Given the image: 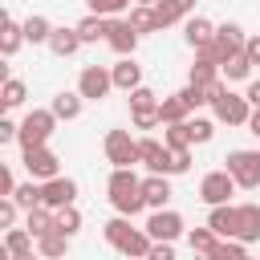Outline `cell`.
Returning a JSON list of instances; mask_svg holds the SVG:
<instances>
[{
  "instance_id": "obj_4",
  "label": "cell",
  "mask_w": 260,
  "mask_h": 260,
  "mask_svg": "<svg viewBox=\"0 0 260 260\" xmlns=\"http://www.w3.org/2000/svg\"><path fill=\"white\" fill-rule=\"evenodd\" d=\"M223 162H228V171L240 187H248V191L260 187V150H228Z\"/></svg>"
},
{
  "instance_id": "obj_15",
  "label": "cell",
  "mask_w": 260,
  "mask_h": 260,
  "mask_svg": "<svg viewBox=\"0 0 260 260\" xmlns=\"http://www.w3.org/2000/svg\"><path fill=\"white\" fill-rule=\"evenodd\" d=\"M114 73V89H138L142 85V65H134V57H118V65H110Z\"/></svg>"
},
{
  "instance_id": "obj_18",
  "label": "cell",
  "mask_w": 260,
  "mask_h": 260,
  "mask_svg": "<svg viewBox=\"0 0 260 260\" xmlns=\"http://www.w3.org/2000/svg\"><path fill=\"white\" fill-rule=\"evenodd\" d=\"M183 37H187V45H191V49H203V45H211V37H215V24H211L207 16H187V28H183Z\"/></svg>"
},
{
  "instance_id": "obj_1",
  "label": "cell",
  "mask_w": 260,
  "mask_h": 260,
  "mask_svg": "<svg viewBox=\"0 0 260 260\" xmlns=\"http://www.w3.org/2000/svg\"><path fill=\"white\" fill-rule=\"evenodd\" d=\"M106 195H110L114 211H122V215H138V211L146 207V199H142V179H138L130 167H114V175H110V183H106Z\"/></svg>"
},
{
  "instance_id": "obj_47",
  "label": "cell",
  "mask_w": 260,
  "mask_h": 260,
  "mask_svg": "<svg viewBox=\"0 0 260 260\" xmlns=\"http://www.w3.org/2000/svg\"><path fill=\"white\" fill-rule=\"evenodd\" d=\"M244 53H248L252 65H260V37H248V41H244Z\"/></svg>"
},
{
  "instance_id": "obj_11",
  "label": "cell",
  "mask_w": 260,
  "mask_h": 260,
  "mask_svg": "<svg viewBox=\"0 0 260 260\" xmlns=\"http://www.w3.org/2000/svg\"><path fill=\"white\" fill-rule=\"evenodd\" d=\"M138 28L130 24V20H118V16H110V32H106V41H110V49L118 53V57H134V49H138Z\"/></svg>"
},
{
  "instance_id": "obj_2",
  "label": "cell",
  "mask_w": 260,
  "mask_h": 260,
  "mask_svg": "<svg viewBox=\"0 0 260 260\" xmlns=\"http://www.w3.org/2000/svg\"><path fill=\"white\" fill-rule=\"evenodd\" d=\"M244 28L236 24V20H223V24H215V37H211V45H203V49H195V53H207V57H215L219 65L228 61V57H236V53H244Z\"/></svg>"
},
{
  "instance_id": "obj_33",
  "label": "cell",
  "mask_w": 260,
  "mask_h": 260,
  "mask_svg": "<svg viewBox=\"0 0 260 260\" xmlns=\"http://www.w3.org/2000/svg\"><path fill=\"white\" fill-rule=\"evenodd\" d=\"M162 142H167L171 150L195 146V142H191V126H187V118H183V122H167V134H162Z\"/></svg>"
},
{
  "instance_id": "obj_22",
  "label": "cell",
  "mask_w": 260,
  "mask_h": 260,
  "mask_svg": "<svg viewBox=\"0 0 260 260\" xmlns=\"http://www.w3.org/2000/svg\"><path fill=\"white\" fill-rule=\"evenodd\" d=\"M37 248H41V256H49V260H57V256H65V252H69V232H61V228H53V232H45V236H37Z\"/></svg>"
},
{
  "instance_id": "obj_41",
  "label": "cell",
  "mask_w": 260,
  "mask_h": 260,
  "mask_svg": "<svg viewBox=\"0 0 260 260\" xmlns=\"http://www.w3.org/2000/svg\"><path fill=\"white\" fill-rule=\"evenodd\" d=\"M130 8V0H89V12H102V16H122Z\"/></svg>"
},
{
  "instance_id": "obj_24",
  "label": "cell",
  "mask_w": 260,
  "mask_h": 260,
  "mask_svg": "<svg viewBox=\"0 0 260 260\" xmlns=\"http://www.w3.org/2000/svg\"><path fill=\"white\" fill-rule=\"evenodd\" d=\"M138 32H158L162 28V20H158V12H154V4H134L130 8V16H126Z\"/></svg>"
},
{
  "instance_id": "obj_34",
  "label": "cell",
  "mask_w": 260,
  "mask_h": 260,
  "mask_svg": "<svg viewBox=\"0 0 260 260\" xmlns=\"http://www.w3.org/2000/svg\"><path fill=\"white\" fill-rule=\"evenodd\" d=\"M49 37H53V24H49L45 16H28V20H24V41H32V45H49Z\"/></svg>"
},
{
  "instance_id": "obj_46",
  "label": "cell",
  "mask_w": 260,
  "mask_h": 260,
  "mask_svg": "<svg viewBox=\"0 0 260 260\" xmlns=\"http://www.w3.org/2000/svg\"><path fill=\"white\" fill-rule=\"evenodd\" d=\"M12 191H16V179L8 167H0V195H12Z\"/></svg>"
},
{
  "instance_id": "obj_19",
  "label": "cell",
  "mask_w": 260,
  "mask_h": 260,
  "mask_svg": "<svg viewBox=\"0 0 260 260\" xmlns=\"http://www.w3.org/2000/svg\"><path fill=\"white\" fill-rule=\"evenodd\" d=\"M81 45H85V41H81L77 24H73V28H53V37H49V49H53L57 57H73Z\"/></svg>"
},
{
  "instance_id": "obj_50",
  "label": "cell",
  "mask_w": 260,
  "mask_h": 260,
  "mask_svg": "<svg viewBox=\"0 0 260 260\" xmlns=\"http://www.w3.org/2000/svg\"><path fill=\"white\" fill-rule=\"evenodd\" d=\"M134 4H158V0H134Z\"/></svg>"
},
{
  "instance_id": "obj_12",
  "label": "cell",
  "mask_w": 260,
  "mask_h": 260,
  "mask_svg": "<svg viewBox=\"0 0 260 260\" xmlns=\"http://www.w3.org/2000/svg\"><path fill=\"white\" fill-rule=\"evenodd\" d=\"M73 199H77V183H73V179L53 175V179H45V183H41V203H49L53 211H57V207H65V203H73Z\"/></svg>"
},
{
  "instance_id": "obj_7",
  "label": "cell",
  "mask_w": 260,
  "mask_h": 260,
  "mask_svg": "<svg viewBox=\"0 0 260 260\" xmlns=\"http://www.w3.org/2000/svg\"><path fill=\"white\" fill-rule=\"evenodd\" d=\"M236 187H240V183L232 179L228 167H223V171H207L203 183H199V199H203L207 207H215V203H228V195H232Z\"/></svg>"
},
{
  "instance_id": "obj_38",
  "label": "cell",
  "mask_w": 260,
  "mask_h": 260,
  "mask_svg": "<svg viewBox=\"0 0 260 260\" xmlns=\"http://www.w3.org/2000/svg\"><path fill=\"white\" fill-rule=\"evenodd\" d=\"M130 114H134V126H138V130H154V126H162L158 106H142V110H130Z\"/></svg>"
},
{
  "instance_id": "obj_10",
  "label": "cell",
  "mask_w": 260,
  "mask_h": 260,
  "mask_svg": "<svg viewBox=\"0 0 260 260\" xmlns=\"http://www.w3.org/2000/svg\"><path fill=\"white\" fill-rule=\"evenodd\" d=\"M24 171L45 183V179L61 175V158L49 150V142H45V146H24Z\"/></svg>"
},
{
  "instance_id": "obj_3",
  "label": "cell",
  "mask_w": 260,
  "mask_h": 260,
  "mask_svg": "<svg viewBox=\"0 0 260 260\" xmlns=\"http://www.w3.org/2000/svg\"><path fill=\"white\" fill-rule=\"evenodd\" d=\"M57 114L53 110H32L24 122H20V134H16V142H20V150L24 146H45L49 138H53V130H57Z\"/></svg>"
},
{
  "instance_id": "obj_17",
  "label": "cell",
  "mask_w": 260,
  "mask_h": 260,
  "mask_svg": "<svg viewBox=\"0 0 260 260\" xmlns=\"http://www.w3.org/2000/svg\"><path fill=\"white\" fill-rule=\"evenodd\" d=\"M32 232L28 228H8V236H4V252L12 256V260H28L32 256Z\"/></svg>"
},
{
  "instance_id": "obj_42",
  "label": "cell",
  "mask_w": 260,
  "mask_h": 260,
  "mask_svg": "<svg viewBox=\"0 0 260 260\" xmlns=\"http://www.w3.org/2000/svg\"><path fill=\"white\" fill-rule=\"evenodd\" d=\"M142 106H158V98H154V89H146V85H138V89H130V110H142Z\"/></svg>"
},
{
  "instance_id": "obj_30",
  "label": "cell",
  "mask_w": 260,
  "mask_h": 260,
  "mask_svg": "<svg viewBox=\"0 0 260 260\" xmlns=\"http://www.w3.org/2000/svg\"><path fill=\"white\" fill-rule=\"evenodd\" d=\"M158 114H162V126H167V122H183V118L191 114V106H187L183 93H171V98L158 102Z\"/></svg>"
},
{
  "instance_id": "obj_26",
  "label": "cell",
  "mask_w": 260,
  "mask_h": 260,
  "mask_svg": "<svg viewBox=\"0 0 260 260\" xmlns=\"http://www.w3.org/2000/svg\"><path fill=\"white\" fill-rule=\"evenodd\" d=\"M20 45H24V24H16L12 16H4V28H0V53L12 57Z\"/></svg>"
},
{
  "instance_id": "obj_27",
  "label": "cell",
  "mask_w": 260,
  "mask_h": 260,
  "mask_svg": "<svg viewBox=\"0 0 260 260\" xmlns=\"http://www.w3.org/2000/svg\"><path fill=\"white\" fill-rule=\"evenodd\" d=\"M219 73H223V69H219V61H215V57H207V53H199V57H195V65H191V81H195V85H211Z\"/></svg>"
},
{
  "instance_id": "obj_9",
  "label": "cell",
  "mask_w": 260,
  "mask_h": 260,
  "mask_svg": "<svg viewBox=\"0 0 260 260\" xmlns=\"http://www.w3.org/2000/svg\"><path fill=\"white\" fill-rule=\"evenodd\" d=\"M102 146H106V158L114 167H134L138 162V142L130 138V130H110Z\"/></svg>"
},
{
  "instance_id": "obj_13",
  "label": "cell",
  "mask_w": 260,
  "mask_h": 260,
  "mask_svg": "<svg viewBox=\"0 0 260 260\" xmlns=\"http://www.w3.org/2000/svg\"><path fill=\"white\" fill-rule=\"evenodd\" d=\"M146 232L154 240H179L183 236V215L179 211H167V207H154V215L146 219Z\"/></svg>"
},
{
  "instance_id": "obj_5",
  "label": "cell",
  "mask_w": 260,
  "mask_h": 260,
  "mask_svg": "<svg viewBox=\"0 0 260 260\" xmlns=\"http://www.w3.org/2000/svg\"><path fill=\"white\" fill-rule=\"evenodd\" d=\"M138 162L158 175H175V150L158 138H138Z\"/></svg>"
},
{
  "instance_id": "obj_14",
  "label": "cell",
  "mask_w": 260,
  "mask_h": 260,
  "mask_svg": "<svg viewBox=\"0 0 260 260\" xmlns=\"http://www.w3.org/2000/svg\"><path fill=\"white\" fill-rule=\"evenodd\" d=\"M236 236L256 244L260 240V203H240L236 207Z\"/></svg>"
},
{
  "instance_id": "obj_49",
  "label": "cell",
  "mask_w": 260,
  "mask_h": 260,
  "mask_svg": "<svg viewBox=\"0 0 260 260\" xmlns=\"http://www.w3.org/2000/svg\"><path fill=\"white\" fill-rule=\"evenodd\" d=\"M252 106H260V81H248V93H244Z\"/></svg>"
},
{
  "instance_id": "obj_29",
  "label": "cell",
  "mask_w": 260,
  "mask_h": 260,
  "mask_svg": "<svg viewBox=\"0 0 260 260\" xmlns=\"http://www.w3.org/2000/svg\"><path fill=\"white\" fill-rule=\"evenodd\" d=\"M219 240H223V236H215L211 228H191V232H187V248H191V252H199V256H211Z\"/></svg>"
},
{
  "instance_id": "obj_37",
  "label": "cell",
  "mask_w": 260,
  "mask_h": 260,
  "mask_svg": "<svg viewBox=\"0 0 260 260\" xmlns=\"http://www.w3.org/2000/svg\"><path fill=\"white\" fill-rule=\"evenodd\" d=\"M57 228H61V232H69V236H77V232H81V211H77L73 203L57 207Z\"/></svg>"
},
{
  "instance_id": "obj_16",
  "label": "cell",
  "mask_w": 260,
  "mask_h": 260,
  "mask_svg": "<svg viewBox=\"0 0 260 260\" xmlns=\"http://www.w3.org/2000/svg\"><path fill=\"white\" fill-rule=\"evenodd\" d=\"M171 195H175V191H171L167 175L150 171V179H142V199H146V207H167V199H171Z\"/></svg>"
},
{
  "instance_id": "obj_40",
  "label": "cell",
  "mask_w": 260,
  "mask_h": 260,
  "mask_svg": "<svg viewBox=\"0 0 260 260\" xmlns=\"http://www.w3.org/2000/svg\"><path fill=\"white\" fill-rule=\"evenodd\" d=\"M187 126H191V142H211V134H215V122H207V118H187Z\"/></svg>"
},
{
  "instance_id": "obj_48",
  "label": "cell",
  "mask_w": 260,
  "mask_h": 260,
  "mask_svg": "<svg viewBox=\"0 0 260 260\" xmlns=\"http://www.w3.org/2000/svg\"><path fill=\"white\" fill-rule=\"evenodd\" d=\"M248 130L260 138V106H252V114H248Z\"/></svg>"
},
{
  "instance_id": "obj_45",
  "label": "cell",
  "mask_w": 260,
  "mask_h": 260,
  "mask_svg": "<svg viewBox=\"0 0 260 260\" xmlns=\"http://www.w3.org/2000/svg\"><path fill=\"white\" fill-rule=\"evenodd\" d=\"M183 171H191V146L175 150V175H183Z\"/></svg>"
},
{
  "instance_id": "obj_44",
  "label": "cell",
  "mask_w": 260,
  "mask_h": 260,
  "mask_svg": "<svg viewBox=\"0 0 260 260\" xmlns=\"http://www.w3.org/2000/svg\"><path fill=\"white\" fill-rule=\"evenodd\" d=\"M16 134H20V126L12 118H0V142H16Z\"/></svg>"
},
{
  "instance_id": "obj_39",
  "label": "cell",
  "mask_w": 260,
  "mask_h": 260,
  "mask_svg": "<svg viewBox=\"0 0 260 260\" xmlns=\"http://www.w3.org/2000/svg\"><path fill=\"white\" fill-rule=\"evenodd\" d=\"M0 102H4L8 110H16V106L24 102V81H16V77H8V81H4V98H0Z\"/></svg>"
},
{
  "instance_id": "obj_36",
  "label": "cell",
  "mask_w": 260,
  "mask_h": 260,
  "mask_svg": "<svg viewBox=\"0 0 260 260\" xmlns=\"http://www.w3.org/2000/svg\"><path fill=\"white\" fill-rule=\"evenodd\" d=\"M130 232H134V228H130V215H122V211H118V215L106 223V244H110V248H118Z\"/></svg>"
},
{
  "instance_id": "obj_25",
  "label": "cell",
  "mask_w": 260,
  "mask_h": 260,
  "mask_svg": "<svg viewBox=\"0 0 260 260\" xmlns=\"http://www.w3.org/2000/svg\"><path fill=\"white\" fill-rule=\"evenodd\" d=\"M81 102H85L81 93H69V89H61V93L53 98V106H49V110H53L61 122H73V118L81 114Z\"/></svg>"
},
{
  "instance_id": "obj_20",
  "label": "cell",
  "mask_w": 260,
  "mask_h": 260,
  "mask_svg": "<svg viewBox=\"0 0 260 260\" xmlns=\"http://www.w3.org/2000/svg\"><path fill=\"white\" fill-rule=\"evenodd\" d=\"M207 228H211L215 236H236V207H232V203H215V207L207 211Z\"/></svg>"
},
{
  "instance_id": "obj_6",
  "label": "cell",
  "mask_w": 260,
  "mask_h": 260,
  "mask_svg": "<svg viewBox=\"0 0 260 260\" xmlns=\"http://www.w3.org/2000/svg\"><path fill=\"white\" fill-rule=\"evenodd\" d=\"M110 89H114V73H110L106 65H85V69H81V77H77V93H81L85 102H102Z\"/></svg>"
},
{
  "instance_id": "obj_31",
  "label": "cell",
  "mask_w": 260,
  "mask_h": 260,
  "mask_svg": "<svg viewBox=\"0 0 260 260\" xmlns=\"http://www.w3.org/2000/svg\"><path fill=\"white\" fill-rule=\"evenodd\" d=\"M244 256H248V240H240V236H223L211 252V260H244Z\"/></svg>"
},
{
  "instance_id": "obj_23",
  "label": "cell",
  "mask_w": 260,
  "mask_h": 260,
  "mask_svg": "<svg viewBox=\"0 0 260 260\" xmlns=\"http://www.w3.org/2000/svg\"><path fill=\"white\" fill-rule=\"evenodd\" d=\"M191 8H195V0H158V4H154L162 28H167V24H179L183 16H191Z\"/></svg>"
},
{
  "instance_id": "obj_35",
  "label": "cell",
  "mask_w": 260,
  "mask_h": 260,
  "mask_svg": "<svg viewBox=\"0 0 260 260\" xmlns=\"http://www.w3.org/2000/svg\"><path fill=\"white\" fill-rule=\"evenodd\" d=\"M12 199H16L24 211H28V207H37V203H41V179H32V175H28V183H16Z\"/></svg>"
},
{
  "instance_id": "obj_21",
  "label": "cell",
  "mask_w": 260,
  "mask_h": 260,
  "mask_svg": "<svg viewBox=\"0 0 260 260\" xmlns=\"http://www.w3.org/2000/svg\"><path fill=\"white\" fill-rule=\"evenodd\" d=\"M77 32H81V41H85V45H93V41H102V37L110 32V16L89 12V16H81V20H77Z\"/></svg>"
},
{
  "instance_id": "obj_32",
  "label": "cell",
  "mask_w": 260,
  "mask_h": 260,
  "mask_svg": "<svg viewBox=\"0 0 260 260\" xmlns=\"http://www.w3.org/2000/svg\"><path fill=\"white\" fill-rule=\"evenodd\" d=\"M219 69H223V77H228V81H248V77H252V61H248V53L228 57Z\"/></svg>"
},
{
  "instance_id": "obj_28",
  "label": "cell",
  "mask_w": 260,
  "mask_h": 260,
  "mask_svg": "<svg viewBox=\"0 0 260 260\" xmlns=\"http://www.w3.org/2000/svg\"><path fill=\"white\" fill-rule=\"evenodd\" d=\"M150 244H154V236H150L146 228H142V232L134 228V232L118 244V252H122V256H150Z\"/></svg>"
},
{
  "instance_id": "obj_43",
  "label": "cell",
  "mask_w": 260,
  "mask_h": 260,
  "mask_svg": "<svg viewBox=\"0 0 260 260\" xmlns=\"http://www.w3.org/2000/svg\"><path fill=\"white\" fill-rule=\"evenodd\" d=\"M150 260H175V240H154L150 244Z\"/></svg>"
},
{
  "instance_id": "obj_8",
  "label": "cell",
  "mask_w": 260,
  "mask_h": 260,
  "mask_svg": "<svg viewBox=\"0 0 260 260\" xmlns=\"http://www.w3.org/2000/svg\"><path fill=\"white\" fill-rule=\"evenodd\" d=\"M215 106V122H228V126H248V114H252V102L244 98V93H223V98H215L211 102Z\"/></svg>"
}]
</instances>
